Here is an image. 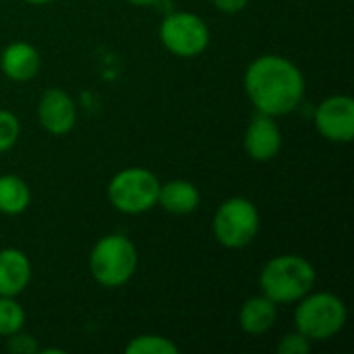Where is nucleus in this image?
Returning <instances> with one entry per match:
<instances>
[{"instance_id":"13","label":"nucleus","mask_w":354,"mask_h":354,"mask_svg":"<svg viewBox=\"0 0 354 354\" xmlns=\"http://www.w3.org/2000/svg\"><path fill=\"white\" fill-rule=\"evenodd\" d=\"M201 203L199 189L189 180H170L166 185H160L158 193V205L174 216H187L193 214Z\"/></svg>"},{"instance_id":"15","label":"nucleus","mask_w":354,"mask_h":354,"mask_svg":"<svg viewBox=\"0 0 354 354\" xmlns=\"http://www.w3.org/2000/svg\"><path fill=\"white\" fill-rule=\"evenodd\" d=\"M31 201V191L27 183L15 174L0 176V214L19 216L27 209Z\"/></svg>"},{"instance_id":"16","label":"nucleus","mask_w":354,"mask_h":354,"mask_svg":"<svg viewBox=\"0 0 354 354\" xmlns=\"http://www.w3.org/2000/svg\"><path fill=\"white\" fill-rule=\"evenodd\" d=\"M25 311L15 297H0V336L8 338L23 330Z\"/></svg>"},{"instance_id":"7","label":"nucleus","mask_w":354,"mask_h":354,"mask_svg":"<svg viewBox=\"0 0 354 354\" xmlns=\"http://www.w3.org/2000/svg\"><path fill=\"white\" fill-rule=\"evenodd\" d=\"M160 39L174 56L195 58L209 44V27L195 12H170L160 25Z\"/></svg>"},{"instance_id":"18","label":"nucleus","mask_w":354,"mask_h":354,"mask_svg":"<svg viewBox=\"0 0 354 354\" xmlns=\"http://www.w3.org/2000/svg\"><path fill=\"white\" fill-rule=\"evenodd\" d=\"M19 135H21L19 118L8 110H0V153L8 151L17 143Z\"/></svg>"},{"instance_id":"8","label":"nucleus","mask_w":354,"mask_h":354,"mask_svg":"<svg viewBox=\"0 0 354 354\" xmlns=\"http://www.w3.org/2000/svg\"><path fill=\"white\" fill-rule=\"evenodd\" d=\"M315 129L332 143H351L354 137V102L348 95H332L315 108Z\"/></svg>"},{"instance_id":"1","label":"nucleus","mask_w":354,"mask_h":354,"mask_svg":"<svg viewBox=\"0 0 354 354\" xmlns=\"http://www.w3.org/2000/svg\"><path fill=\"white\" fill-rule=\"evenodd\" d=\"M245 91L257 112L284 116L295 112L305 97V77L295 62L280 54L255 58L245 73Z\"/></svg>"},{"instance_id":"23","label":"nucleus","mask_w":354,"mask_h":354,"mask_svg":"<svg viewBox=\"0 0 354 354\" xmlns=\"http://www.w3.org/2000/svg\"><path fill=\"white\" fill-rule=\"evenodd\" d=\"M27 4H35V6H41V4H48V2H52V0H25Z\"/></svg>"},{"instance_id":"17","label":"nucleus","mask_w":354,"mask_h":354,"mask_svg":"<svg viewBox=\"0 0 354 354\" xmlns=\"http://www.w3.org/2000/svg\"><path fill=\"white\" fill-rule=\"evenodd\" d=\"M127 354H178V346L164 338V336H153V334H145V336H137L133 338L127 348Z\"/></svg>"},{"instance_id":"19","label":"nucleus","mask_w":354,"mask_h":354,"mask_svg":"<svg viewBox=\"0 0 354 354\" xmlns=\"http://www.w3.org/2000/svg\"><path fill=\"white\" fill-rule=\"evenodd\" d=\"M309 351H311V340L305 338L301 332L286 334L278 344V354H307Z\"/></svg>"},{"instance_id":"11","label":"nucleus","mask_w":354,"mask_h":354,"mask_svg":"<svg viewBox=\"0 0 354 354\" xmlns=\"http://www.w3.org/2000/svg\"><path fill=\"white\" fill-rule=\"evenodd\" d=\"M41 64L39 52L27 41L8 44L0 54V68L12 81H29L37 75Z\"/></svg>"},{"instance_id":"5","label":"nucleus","mask_w":354,"mask_h":354,"mask_svg":"<svg viewBox=\"0 0 354 354\" xmlns=\"http://www.w3.org/2000/svg\"><path fill=\"white\" fill-rule=\"evenodd\" d=\"M160 180L147 168H124L108 185V199L114 209L137 216L158 205Z\"/></svg>"},{"instance_id":"9","label":"nucleus","mask_w":354,"mask_h":354,"mask_svg":"<svg viewBox=\"0 0 354 354\" xmlns=\"http://www.w3.org/2000/svg\"><path fill=\"white\" fill-rule=\"evenodd\" d=\"M282 149V131L274 116L257 112L245 131V151L255 162H270Z\"/></svg>"},{"instance_id":"12","label":"nucleus","mask_w":354,"mask_h":354,"mask_svg":"<svg viewBox=\"0 0 354 354\" xmlns=\"http://www.w3.org/2000/svg\"><path fill=\"white\" fill-rule=\"evenodd\" d=\"M31 280V263L19 249L0 251V297L21 295Z\"/></svg>"},{"instance_id":"20","label":"nucleus","mask_w":354,"mask_h":354,"mask_svg":"<svg viewBox=\"0 0 354 354\" xmlns=\"http://www.w3.org/2000/svg\"><path fill=\"white\" fill-rule=\"evenodd\" d=\"M6 348L15 354H33L39 351V346H37L35 338H33V336H29V334H21V332H17V334L8 336Z\"/></svg>"},{"instance_id":"4","label":"nucleus","mask_w":354,"mask_h":354,"mask_svg":"<svg viewBox=\"0 0 354 354\" xmlns=\"http://www.w3.org/2000/svg\"><path fill=\"white\" fill-rule=\"evenodd\" d=\"M346 305L332 292L305 295L295 311L297 332H301L311 342L330 340L342 332L346 326Z\"/></svg>"},{"instance_id":"14","label":"nucleus","mask_w":354,"mask_h":354,"mask_svg":"<svg viewBox=\"0 0 354 354\" xmlns=\"http://www.w3.org/2000/svg\"><path fill=\"white\" fill-rule=\"evenodd\" d=\"M276 317H278V311H276L274 301H270L266 295L251 297L249 301H245V305L239 311V326L247 334L259 336L274 328Z\"/></svg>"},{"instance_id":"3","label":"nucleus","mask_w":354,"mask_h":354,"mask_svg":"<svg viewBox=\"0 0 354 354\" xmlns=\"http://www.w3.org/2000/svg\"><path fill=\"white\" fill-rule=\"evenodd\" d=\"M137 249L122 234H108L100 239L89 255V272L104 288H118L127 284L137 272Z\"/></svg>"},{"instance_id":"21","label":"nucleus","mask_w":354,"mask_h":354,"mask_svg":"<svg viewBox=\"0 0 354 354\" xmlns=\"http://www.w3.org/2000/svg\"><path fill=\"white\" fill-rule=\"evenodd\" d=\"M212 2H214V6H216L218 10L228 12V15L241 12V10L249 4V0H212Z\"/></svg>"},{"instance_id":"22","label":"nucleus","mask_w":354,"mask_h":354,"mask_svg":"<svg viewBox=\"0 0 354 354\" xmlns=\"http://www.w3.org/2000/svg\"><path fill=\"white\" fill-rule=\"evenodd\" d=\"M131 4H137V6H151V4H158L160 0H127Z\"/></svg>"},{"instance_id":"6","label":"nucleus","mask_w":354,"mask_h":354,"mask_svg":"<svg viewBox=\"0 0 354 354\" xmlns=\"http://www.w3.org/2000/svg\"><path fill=\"white\" fill-rule=\"evenodd\" d=\"M259 232V212L245 197L226 199L214 216V236L226 249H243Z\"/></svg>"},{"instance_id":"2","label":"nucleus","mask_w":354,"mask_h":354,"mask_svg":"<svg viewBox=\"0 0 354 354\" xmlns=\"http://www.w3.org/2000/svg\"><path fill=\"white\" fill-rule=\"evenodd\" d=\"M259 286L276 305L299 303L315 286V268L301 255H278L263 266Z\"/></svg>"},{"instance_id":"10","label":"nucleus","mask_w":354,"mask_h":354,"mask_svg":"<svg viewBox=\"0 0 354 354\" xmlns=\"http://www.w3.org/2000/svg\"><path fill=\"white\" fill-rule=\"evenodd\" d=\"M39 124L52 135H66L77 120V108L73 97L64 89H48L37 106Z\"/></svg>"}]
</instances>
